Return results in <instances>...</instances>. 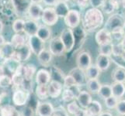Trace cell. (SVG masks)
I'll use <instances>...</instances> for the list:
<instances>
[{
    "mask_svg": "<svg viewBox=\"0 0 125 116\" xmlns=\"http://www.w3.org/2000/svg\"><path fill=\"white\" fill-rule=\"evenodd\" d=\"M81 22L85 31L93 32L102 27L104 16L100 9L92 7L85 11L83 18H81Z\"/></svg>",
    "mask_w": 125,
    "mask_h": 116,
    "instance_id": "1",
    "label": "cell"
},
{
    "mask_svg": "<svg viewBox=\"0 0 125 116\" xmlns=\"http://www.w3.org/2000/svg\"><path fill=\"white\" fill-rule=\"evenodd\" d=\"M49 51L54 56H61L65 52V49L60 37L51 39L49 43Z\"/></svg>",
    "mask_w": 125,
    "mask_h": 116,
    "instance_id": "6",
    "label": "cell"
},
{
    "mask_svg": "<svg viewBox=\"0 0 125 116\" xmlns=\"http://www.w3.org/2000/svg\"><path fill=\"white\" fill-rule=\"evenodd\" d=\"M36 72V67L33 64H27L23 67V75L24 80L30 81L32 80V77Z\"/></svg>",
    "mask_w": 125,
    "mask_h": 116,
    "instance_id": "28",
    "label": "cell"
},
{
    "mask_svg": "<svg viewBox=\"0 0 125 116\" xmlns=\"http://www.w3.org/2000/svg\"><path fill=\"white\" fill-rule=\"evenodd\" d=\"M120 57H121V59L123 60V61L125 62V50H124V51H123V53H122V54H121V56H120Z\"/></svg>",
    "mask_w": 125,
    "mask_h": 116,
    "instance_id": "53",
    "label": "cell"
},
{
    "mask_svg": "<svg viewBox=\"0 0 125 116\" xmlns=\"http://www.w3.org/2000/svg\"><path fill=\"white\" fill-rule=\"evenodd\" d=\"M77 67L79 69L85 71L91 65L92 58L89 53L88 52H82L77 57Z\"/></svg>",
    "mask_w": 125,
    "mask_h": 116,
    "instance_id": "11",
    "label": "cell"
},
{
    "mask_svg": "<svg viewBox=\"0 0 125 116\" xmlns=\"http://www.w3.org/2000/svg\"><path fill=\"white\" fill-rule=\"evenodd\" d=\"M58 0H42V2H44L45 5L52 7V6H54L56 2H57Z\"/></svg>",
    "mask_w": 125,
    "mask_h": 116,
    "instance_id": "46",
    "label": "cell"
},
{
    "mask_svg": "<svg viewBox=\"0 0 125 116\" xmlns=\"http://www.w3.org/2000/svg\"><path fill=\"white\" fill-rule=\"evenodd\" d=\"M3 27H4V25H3V23H2V21L0 20V34L2 33V30H3Z\"/></svg>",
    "mask_w": 125,
    "mask_h": 116,
    "instance_id": "51",
    "label": "cell"
},
{
    "mask_svg": "<svg viewBox=\"0 0 125 116\" xmlns=\"http://www.w3.org/2000/svg\"><path fill=\"white\" fill-rule=\"evenodd\" d=\"M23 116H33V111L31 108H27L23 111Z\"/></svg>",
    "mask_w": 125,
    "mask_h": 116,
    "instance_id": "47",
    "label": "cell"
},
{
    "mask_svg": "<svg viewBox=\"0 0 125 116\" xmlns=\"http://www.w3.org/2000/svg\"><path fill=\"white\" fill-rule=\"evenodd\" d=\"M43 10H44V8L42 7L41 4L32 2H31L27 9V12L31 17V19L36 21V22L41 19Z\"/></svg>",
    "mask_w": 125,
    "mask_h": 116,
    "instance_id": "10",
    "label": "cell"
},
{
    "mask_svg": "<svg viewBox=\"0 0 125 116\" xmlns=\"http://www.w3.org/2000/svg\"><path fill=\"white\" fill-rule=\"evenodd\" d=\"M37 59L39 63L43 66H47L52 60V54L49 50L44 49L37 55Z\"/></svg>",
    "mask_w": 125,
    "mask_h": 116,
    "instance_id": "23",
    "label": "cell"
},
{
    "mask_svg": "<svg viewBox=\"0 0 125 116\" xmlns=\"http://www.w3.org/2000/svg\"><path fill=\"white\" fill-rule=\"evenodd\" d=\"M4 44H5V40H4V38L2 37V36L0 35V47H1Z\"/></svg>",
    "mask_w": 125,
    "mask_h": 116,
    "instance_id": "50",
    "label": "cell"
},
{
    "mask_svg": "<svg viewBox=\"0 0 125 116\" xmlns=\"http://www.w3.org/2000/svg\"><path fill=\"white\" fill-rule=\"evenodd\" d=\"M120 0H104L100 9L105 14L111 15L120 8Z\"/></svg>",
    "mask_w": 125,
    "mask_h": 116,
    "instance_id": "8",
    "label": "cell"
},
{
    "mask_svg": "<svg viewBox=\"0 0 125 116\" xmlns=\"http://www.w3.org/2000/svg\"><path fill=\"white\" fill-rule=\"evenodd\" d=\"M104 0H89V4L93 6V8L100 9L103 5V2Z\"/></svg>",
    "mask_w": 125,
    "mask_h": 116,
    "instance_id": "45",
    "label": "cell"
},
{
    "mask_svg": "<svg viewBox=\"0 0 125 116\" xmlns=\"http://www.w3.org/2000/svg\"><path fill=\"white\" fill-rule=\"evenodd\" d=\"M110 65V58L105 55L99 54L96 57V66L100 69V71H106Z\"/></svg>",
    "mask_w": 125,
    "mask_h": 116,
    "instance_id": "20",
    "label": "cell"
},
{
    "mask_svg": "<svg viewBox=\"0 0 125 116\" xmlns=\"http://www.w3.org/2000/svg\"><path fill=\"white\" fill-rule=\"evenodd\" d=\"M36 94L40 99H46L48 98V91H47V85H38L36 89Z\"/></svg>",
    "mask_w": 125,
    "mask_h": 116,
    "instance_id": "33",
    "label": "cell"
},
{
    "mask_svg": "<svg viewBox=\"0 0 125 116\" xmlns=\"http://www.w3.org/2000/svg\"><path fill=\"white\" fill-rule=\"evenodd\" d=\"M12 79L10 77L3 74L0 76V87L2 88H8L12 84Z\"/></svg>",
    "mask_w": 125,
    "mask_h": 116,
    "instance_id": "41",
    "label": "cell"
},
{
    "mask_svg": "<svg viewBox=\"0 0 125 116\" xmlns=\"http://www.w3.org/2000/svg\"><path fill=\"white\" fill-rule=\"evenodd\" d=\"M29 93L23 90H16L12 95V102L16 106H22L27 103Z\"/></svg>",
    "mask_w": 125,
    "mask_h": 116,
    "instance_id": "12",
    "label": "cell"
},
{
    "mask_svg": "<svg viewBox=\"0 0 125 116\" xmlns=\"http://www.w3.org/2000/svg\"><path fill=\"white\" fill-rule=\"evenodd\" d=\"M75 98H76V95L71 88H66L62 92V99L64 102H70Z\"/></svg>",
    "mask_w": 125,
    "mask_h": 116,
    "instance_id": "35",
    "label": "cell"
},
{
    "mask_svg": "<svg viewBox=\"0 0 125 116\" xmlns=\"http://www.w3.org/2000/svg\"><path fill=\"white\" fill-rule=\"evenodd\" d=\"M51 74L49 71L44 69H41L37 71L36 76V82L38 85H47L50 82Z\"/></svg>",
    "mask_w": 125,
    "mask_h": 116,
    "instance_id": "18",
    "label": "cell"
},
{
    "mask_svg": "<svg viewBox=\"0 0 125 116\" xmlns=\"http://www.w3.org/2000/svg\"><path fill=\"white\" fill-rule=\"evenodd\" d=\"M3 73H4V71H3V67H2L1 65H0V76L3 75V74H4Z\"/></svg>",
    "mask_w": 125,
    "mask_h": 116,
    "instance_id": "55",
    "label": "cell"
},
{
    "mask_svg": "<svg viewBox=\"0 0 125 116\" xmlns=\"http://www.w3.org/2000/svg\"><path fill=\"white\" fill-rule=\"evenodd\" d=\"M124 35L125 36V26H124Z\"/></svg>",
    "mask_w": 125,
    "mask_h": 116,
    "instance_id": "57",
    "label": "cell"
},
{
    "mask_svg": "<svg viewBox=\"0 0 125 116\" xmlns=\"http://www.w3.org/2000/svg\"><path fill=\"white\" fill-rule=\"evenodd\" d=\"M62 44L65 49V52H69L73 48L75 44V38L74 31L70 28L64 29L59 36Z\"/></svg>",
    "mask_w": 125,
    "mask_h": 116,
    "instance_id": "3",
    "label": "cell"
},
{
    "mask_svg": "<svg viewBox=\"0 0 125 116\" xmlns=\"http://www.w3.org/2000/svg\"><path fill=\"white\" fill-rule=\"evenodd\" d=\"M67 110L71 115H75L80 111V107L75 101H72L67 106Z\"/></svg>",
    "mask_w": 125,
    "mask_h": 116,
    "instance_id": "42",
    "label": "cell"
},
{
    "mask_svg": "<svg viewBox=\"0 0 125 116\" xmlns=\"http://www.w3.org/2000/svg\"><path fill=\"white\" fill-rule=\"evenodd\" d=\"M95 39H96V41L99 46L110 44L113 42L111 33L105 28H102L97 31L96 36H95Z\"/></svg>",
    "mask_w": 125,
    "mask_h": 116,
    "instance_id": "7",
    "label": "cell"
},
{
    "mask_svg": "<svg viewBox=\"0 0 125 116\" xmlns=\"http://www.w3.org/2000/svg\"><path fill=\"white\" fill-rule=\"evenodd\" d=\"M24 23H25V20H23V19H16L13 22V23H12V30H13L16 33H23Z\"/></svg>",
    "mask_w": 125,
    "mask_h": 116,
    "instance_id": "34",
    "label": "cell"
},
{
    "mask_svg": "<svg viewBox=\"0 0 125 116\" xmlns=\"http://www.w3.org/2000/svg\"><path fill=\"white\" fill-rule=\"evenodd\" d=\"M116 110H117V112L120 115H125V100H120L118 101L117 105L116 106Z\"/></svg>",
    "mask_w": 125,
    "mask_h": 116,
    "instance_id": "43",
    "label": "cell"
},
{
    "mask_svg": "<svg viewBox=\"0 0 125 116\" xmlns=\"http://www.w3.org/2000/svg\"><path fill=\"white\" fill-rule=\"evenodd\" d=\"M64 86L67 88H71L75 86H79L72 75H68L64 78Z\"/></svg>",
    "mask_w": 125,
    "mask_h": 116,
    "instance_id": "39",
    "label": "cell"
},
{
    "mask_svg": "<svg viewBox=\"0 0 125 116\" xmlns=\"http://www.w3.org/2000/svg\"><path fill=\"white\" fill-rule=\"evenodd\" d=\"M51 116H67V115L65 113H64L63 111L58 110V111H54Z\"/></svg>",
    "mask_w": 125,
    "mask_h": 116,
    "instance_id": "48",
    "label": "cell"
},
{
    "mask_svg": "<svg viewBox=\"0 0 125 116\" xmlns=\"http://www.w3.org/2000/svg\"><path fill=\"white\" fill-rule=\"evenodd\" d=\"M112 46H113V44L100 46L99 53H100V54L105 55L107 56V57H110L112 55Z\"/></svg>",
    "mask_w": 125,
    "mask_h": 116,
    "instance_id": "37",
    "label": "cell"
},
{
    "mask_svg": "<svg viewBox=\"0 0 125 116\" xmlns=\"http://www.w3.org/2000/svg\"><path fill=\"white\" fill-rule=\"evenodd\" d=\"M70 73H71L70 75H72L73 77V78L75 79L76 84L79 86L83 84L84 80L85 79L84 71L79 69V67H76L75 69H73Z\"/></svg>",
    "mask_w": 125,
    "mask_h": 116,
    "instance_id": "27",
    "label": "cell"
},
{
    "mask_svg": "<svg viewBox=\"0 0 125 116\" xmlns=\"http://www.w3.org/2000/svg\"><path fill=\"white\" fill-rule=\"evenodd\" d=\"M14 47L12 46V45L10 44V42L6 43L5 42L1 47H0V50H1V53L3 56V57L5 59L10 58L11 54H12V52L14 51Z\"/></svg>",
    "mask_w": 125,
    "mask_h": 116,
    "instance_id": "31",
    "label": "cell"
},
{
    "mask_svg": "<svg viewBox=\"0 0 125 116\" xmlns=\"http://www.w3.org/2000/svg\"><path fill=\"white\" fill-rule=\"evenodd\" d=\"M125 26L124 16L120 13H113L106 20L104 28L111 34L115 33L124 32Z\"/></svg>",
    "mask_w": 125,
    "mask_h": 116,
    "instance_id": "2",
    "label": "cell"
},
{
    "mask_svg": "<svg viewBox=\"0 0 125 116\" xmlns=\"http://www.w3.org/2000/svg\"><path fill=\"white\" fill-rule=\"evenodd\" d=\"M54 108L50 103H39L37 107V114L39 116H51Z\"/></svg>",
    "mask_w": 125,
    "mask_h": 116,
    "instance_id": "16",
    "label": "cell"
},
{
    "mask_svg": "<svg viewBox=\"0 0 125 116\" xmlns=\"http://www.w3.org/2000/svg\"><path fill=\"white\" fill-rule=\"evenodd\" d=\"M98 116H113L110 112H101Z\"/></svg>",
    "mask_w": 125,
    "mask_h": 116,
    "instance_id": "49",
    "label": "cell"
},
{
    "mask_svg": "<svg viewBox=\"0 0 125 116\" xmlns=\"http://www.w3.org/2000/svg\"><path fill=\"white\" fill-rule=\"evenodd\" d=\"M36 36L39 39H41L43 42L48 40L51 36V29L45 25L39 26V28L37 29V33L36 34Z\"/></svg>",
    "mask_w": 125,
    "mask_h": 116,
    "instance_id": "22",
    "label": "cell"
},
{
    "mask_svg": "<svg viewBox=\"0 0 125 116\" xmlns=\"http://www.w3.org/2000/svg\"><path fill=\"white\" fill-rule=\"evenodd\" d=\"M28 46L31 48V52L37 56L41 50L44 49V42L37 36H28Z\"/></svg>",
    "mask_w": 125,
    "mask_h": 116,
    "instance_id": "9",
    "label": "cell"
},
{
    "mask_svg": "<svg viewBox=\"0 0 125 116\" xmlns=\"http://www.w3.org/2000/svg\"><path fill=\"white\" fill-rule=\"evenodd\" d=\"M120 5L125 9V0H120Z\"/></svg>",
    "mask_w": 125,
    "mask_h": 116,
    "instance_id": "54",
    "label": "cell"
},
{
    "mask_svg": "<svg viewBox=\"0 0 125 116\" xmlns=\"http://www.w3.org/2000/svg\"><path fill=\"white\" fill-rule=\"evenodd\" d=\"M81 13L77 9H70L67 15L64 17V23L72 29L77 28L81 23Z\"/></svg>",
    "mask_w": 125,
    "mask_h": 116,
    "instance_id": "4",
    "label": "cell"
},
{
    "mask_svg": "<svg viewBox=\"0 0 125 116\" xmlns=\"http://www.w3.org/2000/svg\"><path fill=\"white\" fill-rule=\"evenodd\" d=\"M31 2H32V3H37V4H40L41 2H42V0H31Z\"/></svg>",
    "mask_w": 125,
    "mask_h": 116,
    "instance_id": "52",
    "label": "cell"
},
{
    "mask_svg": "<svg viewBox=\"0 0 125 116\" xmlns=\"http://www.w3.org/2000/svg\"><path fill=\"white\" fill-rule=\"evenodd\" d=\"M58 16L56 14L54 7L48 6L43 10V13L41 16V20L47 27H51L57 23L58 21Z\"/></svg>",
    "mask_w": 125,
    "mask_h": 116,
    "instance_id": "5",
    "label": "cell"
},
{
    "mask_svg": "<svg viewBox=\"0 0 125 116\" xmlns=\"http://www.w3.org/2000/svg\"><path fill=\"white\" fill-rule=\"evenodd\" d=\"M101 98L103 99H106L112 96V89L111 85L109 84H103L100 86V88L97 93Z\"/></svg>",
    "mask_w": 125,
    "mask_h": 116,
    "instance_id": "30",
    "label": "cell"
},
{
    "mask_svg": "<svg viewBox=\"0 0 125 116\" xmlns=\"http://www.w3.org/2000/svg\"><path fill=\"white\" fill-rule=\"evenodd\" d=\"M112 78L114 82L125 83V68L123 67H117L112 73Z\"/></svg>",
    "mask_w": 125,
    "mask_h": 116,
    "instance_id": "24",
    "label": "cell"
},
{
    "mask_svg": "<svg viewBox=\"0 0 125 116\" xmlns=\"http://www.w3.org/2000/svg\"><path fill=\"white\" fill-rule=\"evenodd\" d=\"M72 1L80 8H85L89 4V0H72Z\"/></svg>",
    "mask_w": 125,
    "mask_h": 116,
    "instance_id": "44",
    "label": "cell"
},
{
    "mask_svg": "<svg viewBox=\"0 0 125 116\" xmlns=\"http://www.w3.org/2000/svg\"><path fill=\"white\" fill-rule=\"evenodd\" d=\"M100 74V69L96 66L91 64L87 69L85 70V77L86 79H97Z\"/></svg>",
    "mask_w": 125,
    "mask_h": 116,
    "instance_id": "26",
    "label": "cell"
},
{
    "mask_svg": "<svg viewBox=\"0 0 125 116\" xmlns=\"http://www.w3.org/2000/svg\"><path fill=\"white\" fill-rule=\"evenodd\" d=\"M102 112V106L96 101H92L89 105L84 110L85 116H98Z\"/></svg>",
    "mask_w": 125,
    "mask_h": 116,
    "instance_id": "15",
    "label": "cell"
},
{
    "mask_svg": "<svg viewBox=\"0 0 125 116\" xmlns=\"http://www.w3.org/2000/svg\"><path fill=\"white\" fill-rule=\"evenodd\" d=\"M38 28H39V25L37 24L36 21H33L32 19L26 20L24 23L23 33L27 36H36Z\"/></svg>",
    "mask_w": 125,
    "mask_h": 116,
    "instance_id": "14",
    "label": "cell"
},
{
    "mask_svg": "<svg viewBox=\"0 0 125 116\" xmlns=\"http://www.w3.org/2000/svg\"><path fill=\"white\" fill-rule=\"evenodd\" d=\"M100 83L99 82V80L97 79H90L88 80L86 82V87L87 89L90 92H92L93 94L98 93L99 90L100 88Z\"/></svg>",
    "mask_w": 125,
    "mask_h": 116,
    "instance_id": "32",
    "label": "cell"
},
{
    "mask_svg": "<svg viewBox=\"0 0 125 116\" xmlns=\"http://www.w3.org/2000/svg\"><path fill=\"white\" fill-rule=\"evenodd\" d=\"M15 108L11 105H5L0 108V116H13Z\"/></svg>",
    "mask_w": 125,
    "mask_h": 116,
    "instance_id": "36",
    "label": "cell"
},
{
    "mask_svg": "<svg viewBox=\"0 0 125 116\" xmlns=\"http://www.w3.org/2000/svg\"><path fill=\"white\" fill-rule=\"evenodd\" d=\"M17 116H20V115H17Z\"/></svg>",
    "mask_w": 125,
    "mask_h": 116,
    "instance_id": "58",
    "label": "cell"
},
{
    "mask_svg": "<svg viewBox=\"0 0 125 116\" xmlns=\"http://www.w3.org/2000/svg\"><path fill=\"white\" fill-rule=\"evenodd\" d=\"M124 18H125V16H124Z\"/></svg>",
    "mask_w": 125,
    "mask_h": 116,
    "instance_id": "59",
    "label": "cell"
},
{
    "mask_svg": "<svg viewBox=\"0 0 125 116\" xmlns=\"http://www.w3.org/2000/svg\"><path fill=\"white\" fill-rule=\"evenodd\" d=\"M18 54H20V57L21 59V61H27V59L30 58L31 54V50L30 48V46L27 44H25L23 46H22L20 48L15 49Z\"/></svg>",
    "mask_w": 125,
    "mask_h": 116,
    "instance_id": "29",
    "label": "cell"
},
{
    "mask_svg": "<svg viewBox=\"0 0 125 116\" xmlns=\"http://www.w3.org/2000/svg\"><path fill=\"white\" fill-rule=\"evenodd\" d=\"M118 99L116 98L114 96H111L108 98L105 99V105L106 106L107 108L109 109H114L116 108V106L117 105Z\"/></svg>",
    "mask_w": 125,
    "mask_h": 116,
    "instance_id": "38",
    "label": "cell"
},
{
    "mask_svg": "<svg viewBox=\"0 0 125 116\" xmlns=\"http://www.w3.org/2000/svg\"><path fill=\"white\" fill-rule=\"evenodd\" d=\"M54 9L58 18H64L67 15L68 11L70 10L69 6H68L67 2L60 1H58L56 2V4L54 6Z\"/></svg>",
    "mask_w": 125,
    "mask_h": 116,
    "instance_id": "19",
    "label": "cell"
},
{
    "mask_svg": "<svg viewBox=\"0 0 125 116\" xmlns=\"http://www.w3.org/2000/svg\"><path fill=\"white\" fill-rule=\"evenodd\" d=\"M60 2H67L68 1H69V0H58Z\"/></svg>",
    "mask_w": 125,
    "mask_h": 116,
    "instance_id": "56",
    "label": "cell"
},
{
    "mask_svg": "<svg viewBox=\"0 0 125 116\" xmlns=\"http://www.w3.org/2000/svg\"><path fill=\"white\" fill-rule=\"evenodd\" d=\"M124 50V47L120 44V43L117 44H113V46H112V55H114L117 57H120L121 56Z\"/></svg>",
    "mask_w": 125,
    "mask_h": 116,
    "instance_id": "40",
    "label": "cell"
},
{
    "mask_svg": "<svg viewBox=\"0 0 125 116\" xmlns=\"http://www.w3.org/2000/svg\"><path fill=\"white\" fill-rule=\"evenodd\" d=\"M112 89V96L115 97L116 98H122L125 94V85L124 83L114 82L111 85Z\"/></svg>",
    "mask_w": 125,
    "mask_h": 116,
    "instance_id": "21",
    "label": "cell"
},
{
    "mask_svg": "<svg viewBox=\"0 0 125 116\" xmlns=\"http://www.w3.org/2000/svg\"><path fill=\"white\" fill-rule=\"evenodd\" d=\"M26 36L21 33H16L11 38L10 44L14 47V49L20 48L26 44Z\"/></svg>",
    "mask_w": 125,
    "mask_h": 116,
    "instance_id": "25",
    "label": "cell"
},
{
    "mask_svg": "<svg viewBox=\"0 0 125 116\" xmlns=\"http://www.w3.org/2000/svg\"><path fill=\"white\" fill-rule=\"evenodd\" d=\"M62 85L58 80H52L51 81L49 85L47 86V91H48V95L52 98H58L62 93Z\"/></svg>",
    "mask_w": 125,
    "mask_h": 116,
    "instance_id": "13",
    "label": "cell"
},
{
    "mask_svg": "<svg viewBox=\"0 0 125 116\" xmlns=\"http://www.w3.org/2000/svg\"><path fill=\"white\" fill-rule=\"evenodd\" d=\"M76 98H77V101H78L79 106L83 108H87L93 101L90 94L85 91H80Z\"/></svg>",
    "mask_w": 125,
    "mask_h": 116,
    "instance_id": "17",
    "label": "cell"
}]
</instances>
